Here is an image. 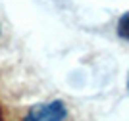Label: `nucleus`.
I'll use <instances>...</instances> for the list:
<instances>
[{"label":"nucleus","mask_w":129,"mask_h":121,"mask_svg":"<svg viewBox=\"0 0 129 121\" xmlns=\"http://www.w3.org/2000/svg\"><path fill=\"white\" fill-rule=\"evenodd\" d=\"M68 117V108L64 102L54 100L46 104H35L25 113L23 121H64Z\"/></svg>","instance_id":"1"},{"label":"nucleus","mask_w":129,"mask_h":121,"mask_svg":"<svg viewBox=\"0 0 129 121\" xmlns=\"http://www.w3.org/2000/svg\"><path fill=\"white\" fill-rule=\"evenodd\" d=\"M118 35H119V38H123V41L129 42V12H125L123 16L119 17V21H118Z\"/></svg>","instance_id":"2"},{"label":"nucleus","mask_w":129,"mask_h":121,"mask_svg":"<svg viewBox=\"0 0 129 121\" xmlns=\"http://www.w3.org/2000/svg\"><path fill=\"white\" fill-rule=\"evenodd\" d=\"M127 87H129V77H127Z\"/></svg>","instance_id":"3"}]
</instances>
